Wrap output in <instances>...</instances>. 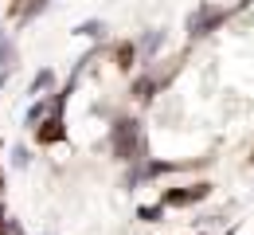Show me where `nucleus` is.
I'll list each match as a JSON object with an SVG mask.
<instances>
[{
    "label": "nucleus",
    "mask_w": 254,
    "mask_h": 235,
    "mask_svg": "<svg viewBox=\"0 0 254 235\" xmlns=\"http://www.w3.org/2000/svg\"><path fill=\"white\" fill-rule=\"evenodd\" d=\"M110 145H114L118 161H141V122L118 118L110 130Z\"/></svg>",
    "instance_id": "nucleus-1"
},
{
    "label": "nucleus",
    "mask_w": 254,
    "mask_h": 235,
    "mask_svg": "<svg viewBox=\"0 0 254 235\" xmlns=\"http://www.w3.org/2000/svg\"><path fill=\"white\" fill-rule=\"evenodd\" d=\"M223 20H227V12L223 8H211V4H199L195 12L188 16V35L191 39H199V35H207V32H215Z\"/></svg>",
    "instance_id": "nucleus-2"
},
{
    "label": "nucleus",
    "mask_w": 254,
    "mask_h": 235,
    "mask_svg": "<svg viewBox=\"0 0 254 235\" xmlns=\"http://www.w3.org/2000/svg\"><path fill=\"white\" fill-rule=\"evenodd\" d=\"M211 192V184H191V188H180V192H164V208H180V204H195Z\"/></svg>",
    "instance_id": "nucleus-3"
},
{
    "label": "nucleus",
    "mask_w": 254,
    "mask_h": 235,
    "mask_svg": "<svg viewBox=\"0 0 254 235\" xmlns=\"http://www.w3.org/2000/svg\"><path fill=\"white\" fill-rule=\"evenodd\" d=\"M51 82H55V71H39V75H35L32 78V94H43V90H47V86H51Z\"/></svg>",
    "instance_id": "nucleus-4"
},
{
    "label": "nucleus",
    "mask_w": 254,
    "mask_h": 235,
    "mask_svg": "<svg viewBox=\"0 0 254 235\" xmlns=\"http://www.w3.org/2000/svg\"><path fill=\"white\" fill-rule=\"evenodd\" d=\"M133 55H137L133 43H122V47H118V67H133Z\"/></svg>",
    "instance_id": "nucleus-5"
},
{
    "label": "nucleus",
    "mask_w": 254,
    "mask_h": 235,
    "mask_svg": "<svg viewBox=\"0 0 254 235\" xmlns=\"http://www.w3.org/2000/svg\"><path fill=\"white\" fill-rule=\"evenodd\" d=\"M137 98H153V78H137Z\"/></svg>",
    "instance_id": "nucleus-6"
},
{
    "label": "nucleus",
    "mask_w": 254,
    "mask_h": 235,
    "mask_svg": "<svg viewBox=\"0 0 254 235\" xmlns=\"http://www.w3.org/2000/svg\"><path fill=\"white\" fill-rule=\"evenodd\" d=\"M74 32H78V35H98V32H102V24H98V20H86V24L74 28Z\"/></svg>",
    "instance_id": "nucleus-7"
},
{
    "label": "nucleus",
    "mask_w": 254,
    "mask_h": 235,
    "mask_svg": "<svg viewBox=\"0 0 254 235\" xmlns=\"http://www.w3.org/2000/svg\"><path fill=\"white\" fill-rule=\"evenodd\" d=\"M164 216V204H157V208H141V220H160Z\"/></svg>",
    "instance_id": "nucleus-8"
},
{
    "label": "nucleus",
    "mask_w": 254,
    "mask_h": 235,
    "mask_svg": "<svg viewBox=\"0 0 254 235\" xmlns=\"http://www.w3.org/2000/svg\"><path fill=\"white\" fill-rule=\"evenodd\" d=\"M43 110H47V106H43V102H35L32 110H28V126H35V122L43 118Z\"/></svg>",
    "instance_id": "nucleus-9"
},
{
    "label": "nucleus",
    "mask_w": 254,
    "mask_h": 235,
    "mask_svg": "<svg viewBox=\"0 0 254 235\" xmlns=\"http://www.w3.org/2000/svg\"><path fill=\"white\" fill-rule=\"evenodd\" d=\"M157 43H160V32H149V35H145V51H157Z\"/></svg>",
    "instance_id": "nucleus-10"
},
{
    "label": "nucleus",
    "mask_w": 254,
    "mask_h": 235,
    "mask_svg": "<svg viewBox=\"0 0 254 235\" xmlns=\"http://www.w3.org/2000/svg\"><path fill=\"white\" fill-rule=\"evenodd\" d=\"M12 161H16V168H24V165H28V149H16V153H12Z\"/></svg>",
    "instance_id": "nucleus-11"
}]
</instances>
